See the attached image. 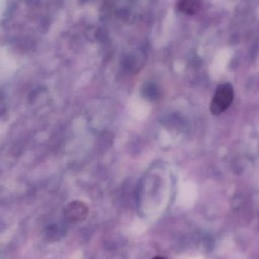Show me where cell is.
<instances>
[{"label": "cell", "instance_id": "obj_4", "mask_svg": "<svg viewBox=\"0 0 259 259\" xmlns=\"http://www.w3.org/2000/svg\"><path fill=\"white\" fill-rule=\"evenodd\" d=\"M141 91L143 98L150 103L159 101L162 95L160 87L156 83L152 81L144 83L142 87Z\"/></svg>", "mask_w": 259, "mask_h": 259}, {"label": "cell", "instance_id": "obj_5", "mask_svg": "<svg viewBox=\"0 0 259 259\" xmlns=\"http://www.w3.org/2000/svg\"><path fill=\"white\" fill-rule=\"evenodd\" d=\"M143 60L142 56H138L137 55L129 56L126 58L124 62V68L129 73L135 74L139 72L143 68Z\"/></svg>", "mask_w": 259, "mask_h": 259}, {"label": "cell", "instance_id": "obj_2", "mask_svg": "<svg viewBox=\"0 0 259 259\" xmlns=\"http://www.w3.org/2000/svg\"><path fill=\"white\" fill-rule=\"evenodd\" d=\"M88 214V206L80 201L71 202L65 209V217L71 222H82L86 219Z\"/></svg>", "mask_w": 259, "mask_h": 259}, {"label": "cell", "instance_id": "obj_6", "mask_svg": "<svg viewBox=\"0 0 259 259\" xmlns=\"http://www.w3.org/2000/svg\"><path fill=\"white\" fill-rule=\"evenodd\" d=\"M152 259H166V258H163V257H161V256H157V257H155V258H152Z\"/></svg>", "mask_w": 259, "mask_h": 259}, {"label": "cell", "instance_id": "obj_1", "mask_svg": "<svg viewBox=\"0 0 259 259\" xmlns=\"http://www.w3.org/2000/svg\"><path fill=\"white\" fill-rule=\"evenodd\" d=\"M234 88L231 83H224L218 86L210 103V111L214 116L225 112L234 100Z\"/></svg>", "mask_w": 259, "mask_h": 259}, {"label": "cell", "instance_id": "obj_3", "mask_svg": "<svg viewBox=\"0 0 259 259\" xmlns=\"http://www.w3.org/2000/svg\"><path fill=\"white\" fill-rule=\"evenodd\" d=\"M177 9L187 15H197L202 8V0H177Z\"/></svg>", "mask_w": 259, "mask_h": 259}]
</instances>
